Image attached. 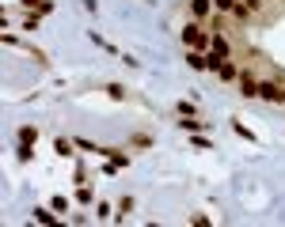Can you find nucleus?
<instances>
[{"instance_id":"obj_1","label":"nucleus","mask_w":285,"mask_h":227,"mask_svg":"<svg viewBox=\"0 0 285 227\" xmlns=\"http://www.w3.org/2000/svg\"><path fill=\"white\" fill-rule=\"evenodd\" d=\"M183 42L190 46V49H198V53H209L213 34L205 31V27H198V23H186V27H183Z\"/></svg>"},{"instance_id":"obj_2","label":"nucleus","mask_w":285,"mask_h":227,"mask_svg":"<svg viewBox=\"0 0 285 227\" xmlns=\"http://www.w3.org/2000/svg\"><path fill=\"white\" fill-rule=\"evenodd\" d=\"M259 98H266V102H285V98H281V84L262 80V84H259Z\"/></svg>"},{"instance_id":"obj_3","label":"nucleus","mask_w":285,"mask_h":227,"mask_svg":"<svg viewBox=\"0 0 285 227\" xmlns=\"http://www.w3.org/2000/svg\"><path fill=\"white\" fill-rule=\"evenodd\" d=\"M240 95H247V98H255V95H259V80H255L247 68L240 72Z\"/></svg>"},{"instance_id":"obj_4","label":"nucleus","mask_w":285,"mask_h":227,"mask_svg":"<svg viewBox=\"0 0 285 227\" xmlns=\"http://www.w3.org/2000/svg\"><path fill=\"white\" fill-rule=\"evenodd\" d=\"M103 159H111V163L118 167V171H122V167H130V155H122V152H114V148H106V152H103Z\"/></svg>"},{"instance_id":"obj_5","label":"nucleus","mask_w":285,"mask_h":227,"mask_svg":"<svg viewBox=\"0 0 285 227\" xmlns=\"http://www.w3.org/2000/svg\"><path fill=\"white\" fill-rule=\"evenodd\" d=\"M179 125H183L186 133H202V129H205V121H198V114H190V117H179Z\"/></svg>"},{"instance_id":"obj_6","label":"nucleus","mask_w":285,"mask_h":227,"mask_svg":"<svg viewBox=\"0 0 285 227\" xmlns=\"http://www.w3.org/2000/svg\"><path fill=\"white\" fill-rule=\"evenodd\" d=\"M217 76H221V80H224V84H232V80H240V68H236L232 61H224V65H221V72H217Z\"/></svg>"},{"instance_id":"obj_7","label":"nucleus","mask_w":285,"mask_h":227,"mask_svg":"<svg viewBox=\"0 0 285 227\" xmlns=\"http://www.w3.org/2000/svg\"><path fill=\"white\" fill-rule=\"evenodd\" d=\"M190 15L194 19H205V15H209V0H190Z\"/></svg>"},{"instance_id":"obj_8","label":"nucleus","mask_w":285,"mask_h":227,"mask_svg":"<svg viewBox=\"0 0 285 227\" xmlns=\"http://www.w3.org/2000/svg\"><path fill=\"white\" fill-rule=\"evenodd\" d=\"M186 65H190L194 72H202V68H205V53H198V49H190V57H186Z\"/></svg>"},{"instance_id":"obj_9","label":"nucleus","mask_w":285,"mask_h":227,"mask_svg":"<svg viewBox=\"0 0 285 227\" xmlns=\"http://www.w3.org/2000/svg\"><path fill=\"white\" fill-rule=\"evenodd\" d=\"M19 140H23V144H34V140H38V129H34V125H23V129H19Z\"/></svg>"},{"instance_id":"obj_10","label":"nucleus","mask_w":285,"mask_h":227,"mask_svg":"<svg viewBox=\"0 0 285 227\" xmlns=\"http://www.w3.org/2000/svg\"><path fill=\"white\" fill-rule=\"evenodd\" d=\"M130 212H133V197H122V201H118V212H114V216L122 220V216H130Z\"/></svg>"},{"instance_id":"obj_11","label":"nucleus","mask_w":285,"mask_h":227,"mask_svg":"<svg viewBox=\"0 0 285 227\" xmlns=\"http://www.w3.org/2000/svg\"><path fill=\"white\" fill-rule=\"evenodd\" d=\"M73 144H76V140H73ZM73 144H68L65 136H57V140H54V148H57V155H73Z\"/></svg>"},{"instance_id":"obj_12","label":"nucleus","mask_w":285,"mask_h":227,"mask_svg":"<svg viewBox=\"0 0 285 227\" xmlns=\"http://www.w3.org/2000/svg\"><path fill=\"white\" fill-rule=\"evenodd\" d=\"M106 95H111V98H118V102H122V98H126V87H122V84H106Z\"/></svg>"},{"instance_id":"obj_13","label":"nucleus","mask_w":285,"mask_h":227,"mask_svg":"<svg viewBox=\"0 0 285 227\" xmlns=\"http://www.w3.org/2000/svg\"><path fill=\"white\" fill-rule=\"evenodd\" d=\"M19 159H23V163H31V159H34V148H31V144H23V140H19Z\"/></svg>"},{"instance_id":"obj_14","label":"nucleus","mask_w":285,"mask_h":227,"mask_svg":"<svg viewBox=\"0 0 285 227\" xmlns=\"http://www.w3.org/2000/svg\"><path fill=\"white\" fill-rule=\"evenodd\" d=\"M34 220H38V223H54L57 216H54V212H46V209H38V212H34Z\"/></svg>"},{"instance_id":"obj_15","label":"nucleus","mask_w":285,"mask_h":227,"mask_svg":"<svg viewBox=\"0 0 285 227\" xmlns=\"http://www.w3.org/2000/svg\"><path fill=\"white\" fill-rule=\"evenodd\" d=\"M194 114V102H190V98H183V102H179V117H190Z\"/></svg>"},{"instance_id":"obj_16","label":"nucleus","mask_w":285,"mask_h":227,"mask_svg":"<svg viewBox=\"0 0 285 227\" xmlns=\"http://www.w3.org/2000/svg\"><path fill=\"white\" fill-rule=\"evenodd\" d=\"M149 144H152V136H145V133L133 136V148H149Z\"/></svg>"},{"instance_id":"obj_17","label":"nucleus","mask_w":285,"mask_h":227,"mask_svg":"<svg viewBox=\"0 0 285 227\" xmlns=\"http://www.w3.org/2000/svg\"><path fill=\"white\" fill-rule=\"evenodd\" d=\"M50 209H54V212H65V209H68V201H65V197H54Z\"/></svg>"},{"instance_id":"obj_18","label":"nucleus","mask_w":285,"mask_h":227,"mask_svg":"<svg viewBox=\"0 0 285 227\" xmlns=\"http://www.w3.org/2000/svg\"><path fill=\"white\" fill-rule=\"evenodd\" d=\"M114 209H111V204H106V201H99V209H95V216H99V220H106V216H111Z\"/></svg>"},{"instance_id":"obj_19","label":"nucleus","mask_w":285,"mask_h":227,"mask_svg":"<svg viewBox=\"0 0 285 227\" xmlns=\"http://www.w3.org/2000/svg\"><path fill=\"white\" fill-rule=\"evenodd\" d=\"M213 4H217V8H221V12H232V8H236V4H240V0H213Z\"/></svg>"},{"instance_id":"obj_20","label":"nucleus","mask_w":285,"mask_h":227,"mask_svg":"<svg viewBox=\"0 0 285 227\" xmlns=\"http://www.w3.org/2000/svg\"><path fill=\"white\" fill-rule=\"evenodd\" d=\"M243 4H247L251 12H259V8H262V0H243Z\"/></svg>"},{"instance_id":"obj_21","label":"nucleus","mask_w":285,"mask_h":227,"mask_svg":"<svg viewBox=\"0 0 285 227\" xmlns=\"http://www.w3.org/2000/svg\"><path fill=\"white\" fill-rule=\"evenodd\" d=\"M23 4H27V8H42L46 0H23Z\"/></svg>"},{"instance_id":"obj_22","label":"nucleus","mask_w":285,"mask_h":227,"mask_svg":"<svg viewBox=\"0 0 285 227\" xmlns=\"http://www.w3.org/2000/svg\"><path fill=\"white\" fill-rule=\"evenodd\" d=\"M281 98H285V84H281Z\"/></svg>"}]
</instances>
